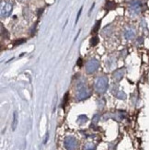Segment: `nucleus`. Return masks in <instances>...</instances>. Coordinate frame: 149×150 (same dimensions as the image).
I'll list each match as a JSON object with an SVG mask.
<instances>
[{"label":"nucleus","instance_id":"nucleus-1","mask_svg":"<svg viewBox=\"0 0 149 150\" xmlns=\"http://www.w3.org/2000/svg\"><path fill=\"white\" fill-rule=\"evenodd\" d=\"M108 88V78L106 77H100L95 82V89L98 93H104Z\"/></svg>","mask_w":149,"mask_h":150},{"label":"nucleus","instance_id":"nucleus-2","mask_svg":"<svg viewBox=\"0 0 149 150\" xmlns=\"http://www.w3.org/2000/svg\"><path fill=\"white\" fill-rule=\"evenodd\" d=\"M13 9V4L11 2H6L3 3L1 6V17L2 18H8L11 14Z\"/></svg>","mask_w":149,"mask_h":150},{"label":"nucleus","instance_id":"nucleus-3","mask_svg":"<svg viewBox=\"0 0 149 150\" xmlns=\"http://www.w3.org/2000/svg\"><path fill=\"white\" fill-rule=\"evenodd\" d=\"M100 66V63L97 59H91L89 60L87 65H86V70L88 74H91V73H94L98 70V68Z\"/></svg>","mask_w":149,"mask_h":150},{"label":"nucleus","instance_id":"nucleus-4","mask_svg":"<svg viewBox=\"0 0 149 150\" xmlns=\"http://www.w3.org/2000/svg\"><path fill=\"white\" fill-rule=\"evenodd\" d=\"M89 91L88 90V89L86 88L85 86L83 85H80V87L78 88V90H77V100H85L87 99V98L89 97Z\"/></svg>","mask_w":149,"mask_h":150},{"label":"nucleus","instance_id":"nucleus-5","mask_svg":"<svg viewBox=\"0 0 149 150\" xmlns=\"http://www.w3.org/2000/svg\"><path fill=\"white\" fill-rule=\"evenodd\" d=\"M77 146V141L73 137H68L65 140V147L68 150H73L76 148Z\"/></svg>","mask_w":149,"mask_h":150},{"label":"nucleus","instance_id":"nucleus-6","mask_svg":"<svg viewBox=\"0 0 149 150\" xmlns=\"http://www.w3.org/2000/svg\"><path fill=\"white\" fill-rule=\"evenodd\" d=\"M135 36V31L134 29H127V30L125 31L124 32V37L127 39V40H132V39H134Z\"/></svg>","mask_w":149,"mask_h":150},{"label":"nucleus","instance_id":"nucleus-7","mask_svg":"<svg viewBox=\"0 0 149 150\" xmlns=\"http://www.w3.org/2000/svg\"><path fill=\"white\" fill-rule=\"evenodd\" d=\"M140 3L139 2H134L133 4L131 5V12L134 13V14H138L140 12Z\"/></svg>","mask_w":149,"mask_h":150},{"label":"nucleus","instance_id":"nucleus-8","mask_svg":"<svg viewBox=\"0 0 149 150\" xmlns=\"http://www.w3.org/2000/svg\"><path fill=\"white\" fill-rule=\"evenodd\" d=\"M17 125H18V112H14L13 113V121H12V130H16L17 128Z\"/></svg>","mask_w":149,"mask_h":150},{"label":"nucleus","instance_id":"nucleus-9","mask_svg":"<svg viewBox=\"0 0 149 150\" xmlns=\"http://www.w3.org/2000/svg\"><path fill=\"white\" fill-rule=\"evenodd\" d=\"M123 72L122 70H119V71H117L113 74V77L117 80V81H120V80L123 78Z\"/></svg>","mask_w":149,"mask_h":150},{"label":"nucleus","instance_id":"nucleus-10","mask_svg":"<svg viewBox=\"0 0 149 150\" xmlns=\"http://www.w3.org/2000/svg\"><path fill=\"white\" fill-rule=\"evenodd\" d=\"M98 43H99V38H98V36H94V37L91 38V40H90V45L91 46L97 45V44H98Z\"/></svg>","mask_w":149,"mask_h":150},{"label":"nucleus","instance_id":"nucleus-11","mask_svg":"<svg viewBox=\"0 0 149 150\" xmlns=\"http://www.w3.org/2000/svg\"><path fill=\"white\" fill-rule=\"evenodd\" d=\"M100 23H101V21H100V20H99L98 22L96 23L95 28L92 30V33H97V32H98L99 29H100Z\"/></svg>","mask_w":149,"mask_h":150},{"label":"nucleus","instance_id":"nucleus-12","mask_svg":"<svg viewBox=\"0 0 149 150\" xmlns=\"http://www.w3.org/2000/svg\"><path fill=\"white\" fill-rule=\"evenodd\" d=\"M82 9H83V7H81V8H80V9H79V11H78L77 16V20H76V23H77V21H78V20H79V17H80V15H81Z\"/></svg>","mask_w":149,"mask_h":150},{"label":"nucleus","instance_id":"nucleus-13","mask_svg":"<svg viewBox=\"0 0 149 150\" xmlns=\"http://www.w3.org/2000/svg\"><path fill=\"white\" fill-rule=\"evenodd\" d=\"M68 95H69V94H68V92H67V93L65 94V99H64V103H63V107H65V103L67 102V100H68Z\"/></svg>","mask_w":149,"mask_h":150},{"label":"nucleus","instance_id":"nucleus-14","mask_svg":"<svg viewBox=\"0 0 149 150\" xmlns=\"http://www.w3.org/2000/svg\"><path fill=\"white\" fill-rule=\"evenodd\" d=\"M25 42V40L23 39V40H21V41H17V43H14V45H18V44H20V43H24Z\"/></svg>","mask_w":149,"mask_h":150},{"label":"nucleus","instance_id":"nucleus-15","mask_svg":"<svg viewBox=\"0 0 149 150\" xmlns=\"http://www.w3.org/2000/svg\"><path fill=\"white\" fill-rule=\"evenodd\" d=\"M77 66H82V59L81 58L78 59V61H77Z\"/></svg>","mask_w":149,"mask_h":150}]
</instances>
